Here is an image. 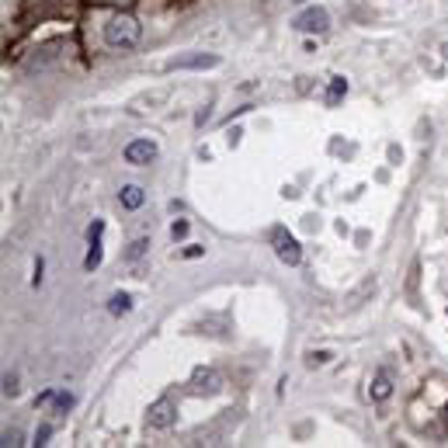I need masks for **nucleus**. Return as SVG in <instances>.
<instances>
[{"instance_id":"obj_1","label":"nucleus","mask_w":448,"mask_h":448,"mask_svg":"<svg viewBox=\"0 0 448 448\" xmlns=\"http://www.w3.org/2000/svg\"><path fill=\"white\" fill-rule=\"evenodd\" d=\"M139 38H143V24L132 14H111L108 18V24H104V46L108 49L129 52V49L139 46Z\"/></svg>"},{"instance_id":"obj_2","label":"nucleus","mask_w":448,"mask_h":448,"mask_svg":"<svg viewBox=\"0 0 448 448\" xmlns=\"http://www.w3.org/2000/svg\"><path fill=\"white\" fill-rule=\"evenodd\" d=\"M292 28L302 31V35H323L330 28V14L323 7H306V10H299L292 18Z\"/></svg>"},{"instance_id":"obj_3","label":"nucleus","mask_w":448,"mask_h":448,"mask_svg":"<svg viewBox=\"0 0 448 448\" xmlns=\"http://www.w3.org/2000/svg\"><path fill=\"white\" fill-rule=\"evenodd\" d=\"M271 244H274V254H278V261L281 265H288V268H295L299 261H302V247H299V240L288 233V230H274L271 233Z\"/></svg>"},{"instance_id":"obj_4","label":"nucleus","mask_w":448,"mask_h":448,"mask_svg":"<svg viewBox=\"0 0 448 448\" xmlns=\"http://www.w3.org/2000/svg\"><path fill=\"white\" fill-rule=\"evenodd\" d=\"M174 421H178V407H174V400H157L153 407H150V414H146V424L150 428H157V431H167V428H174Z\"/></svg>"},{"instance_id":"obj_5","label":"nucleus","mask_w":448,"mask_h":448,"mask_svg":"<svg viewBox=\"0 0 448 448\" xmlns=\"http://www.w3.org/2000/svg\"><path fill=\"white\" fill-rule=\"evenodd\" d=\"M153 160H157V143H153V139H132V143L125 146V164L146 167V164H153Z\"/></svg>"},{"instance_id":"obj_6","label":"nucleus","mask_w":448,"mask_h":448,"mask_svg":"<svg viewBox=\"0 0 448 448\" xmlns=\"http://www.w3.org/2000/svg\"><path fill=\"white\" fill-rule=\"evenodd\" d=\"M223 389V375L216 372V368H195V375H191V393H198V396H216Z\"/></svg>"},{"instance_id":"obj_7","label":"nucleus","mask_w":448,"mask_h":448,"mask_svg":"<svg viewBox=\"0 0 448 448\" xmlns=\"http://www.w3.org/2000/svg\"><path fill=\"white\" fill-rule=\"evenodd\" d=\"M219 66V56L216 52H195V56H178L167 63V70H212Z\"/></svg>"},{"instance_id":"obj_8","label":"nucleus","mask_w":448,"mask_h":448,"mask_svg":"<svg viewBox=\"0 0 448 448\" xmlns=\"http://www.w3.org/2000/svg\"><path fill=\"white\" fill-rule=\"evenodd\" d=\"M101 233H104V219H94V223H90V230H88L90 251H88V258H84V268L88 271L101 268V258H104V251H101Z\"/></svg>"},{"instance_id":"obj_9","label":"nucleus","mask_w":448,"mask_h":448,"mask_svg":"<svg viewBox=\"0 0 448 448\" xmlns=\"http://www.w3.org/2000/svg\"><path fill=\"white\" fill-rule=\"evenodd\" d=\"M368 393H372V400H379V403H382V400H389V396H393V379H389L386 372H379V375L372 379Z\"/></svg>"},{"instance_id":"obj_10","label":"nucleus","mask_w":448,"mask_h":448,"mask_svg":"<svg viewBox=\"0 0 448 448\" xmlns=\"http://www.w3.org/2000/svg\"><path fill=\"white\" fill-rule=\"evenodd\" d=\"M118 198H122V205H125V209H139V205L146 202V191H143L139 184H125V188L118 191Z\"/></svg>"},{"instance_id":"obj_11","label":"nucleus","mask_w":448,"mask_h":448,"mask_svg":"<svg viewBox=\"0 0 448 448\" xmlns=\"http://www.w3.org/2000/svg\"><path fill=\"white\" fill-rule=\"evenodd\" d=\"M132 309V295L129 292H115L111 299H108V313L111 316H122V313H129Z\"/></svg>"},{"instance_id":"obj_12","label":"nucleus","mask_w":448,"mask_h":448,"mask_svg":"<svg viewBox=\"0 0 448 448\" xmlns=\"http://www.w3.org/2000/svg\"><path fill=\"white\" fill-rule=\"evenodd\" d=\"M344 94H348V80H344V77H334L330 88H327V104H341Z\"/></svg>"},{"instance_id":"obj_13","label":"nucleus","mask_w":448,"mask_h":448,"mask_svg":"<svg viewBox=\"0 0 448 448\" xmlns=\"http://www.w3.org/2000/svg\"><path fill=\"white\" fill-rule=\"evenodd\" d=\"M52 403H56V407H52V410H56V414H66V410H70V407H74V403H77V396H74V393H66V389H59V393H56V400H52Z\"/></svg>"},{"instance_id":"obj_14","label":"nucleus","mask_w":448,"mask_h":448,"mask_svg":"<svg viewBox=\"0 0 448 448\" xmlns=\"http://www.w3.org/2000/svg\"><path fill=\"white\" fill-rule=\"evenodd\" d=\"M146 251H150V240H136V244H132V247L125 251V261H139V258H143Z\"/></svg>"},{"instance_id":"obj_15","label":"nucleus","mask_w":448,"mask_h":448,"mask_svg":"<svg viewBox=\"0 0 448 448\" xmlns=\"http://www.w3.org/2000/svg\"><path fill=\"white\" fill-rule=\"evenodd\" d=\"M188 237V223L184 219H174V226H171V240H184Z\"/></svg>"},{"instance_id":"obj_16","label":"nucleus","mask_w":448,"mask_h":448,"mask_svg":"<svg viewBox=\"0 0 448 448\" xmlns=\"http://www.w3.org/2000/svg\"><path fill=\"white\" fill-rule=\"evenodd\" d=\"M4 396H18V379L14 375H4Z\"/></svg>"},{"instance_id":"obj_17","label":"nucleus","mask_w":448,"mask_h":448,"mask_svg":"<svg viewBox=\"0 0 448 448\" xmlns=\"http://www.w3.org/2000/svg\"><path fill=\"white\" fill-rule=\"evenodd\" d=\"M49 435H52V428H49V424H42V428L35 431V442H31V445H46V442H49Z\"/></svg>"},{"instance_id":"obj_18","label":"nucleus","mask_w":448,"mask_h":448,"mask_svg":"<svg viewBox=\"0 0 448 448\" xmlns=\"http://www.w3.org/2000/svg\"><path fill=\"white\" fill-rule=\"evenodd\" d=\"M42 271H46V261H42V258H35V274H31V285H35V288L42 285Z\"/></svg>"},{"instance_id":"obj_19","label":"nucleus","mask_w":448,"mask_h":448,"mask_svg":"<svg viewBox=\"0 0 448 448\" xmlns=\"http://www.w3.org/2000/svg\"><path fill=\"white\" fill-rule=\"evenodd\" d=\"M4 445H21V431H4Z\"/></svg>"},{"instance_id":"obj_20","label":"nucleus","mask_w":448,"mask_h":448,"mask_svg":"<svg viewBox=\"0 0 448 448\" xmlns=\"http://www.w3.org/2000/svg\"><path fill=\"white\" fill-rule=\"evenodd\" d=\"M309 361H313V365H327L330 355H327V351H316V355H309Z\"/></svg>"},{"instance_id":"obj_21","label":"nucleus","mask_w":448,"mask_h":448,"mask_svg":"<svg viewBox=\"0 0 448 448\" xmlns=\"http://www.w3.org/2000/svg\"><path fill=\"white\" fill-rule=\"evenodd\" d=\"M202 254H205V247H188V251H184L188 261H191V258H202Z\"/></svg>"},{"instance_id":"obj_22","label":"nucleus","mask_w":448,"mask_h":448,"mask_svg":"<svg viewBox=\"0 0 448 448\" xmlns=\"http://www.w3.org/2000/svg\"><path fill=\"white\" fill-rule=\"evenodd\" d=\"M205 122H209V108H202V111H198V118H195V125H205Z\"/></svg>"},{"instance_id":"obj_23","label":"nucleus","mask_w":448,"mask_h":448,"mask_svg":"<svg viewBox=\"0 0 448 448\" xmlns=\"http://www.w3.org/2000/svg\"><path fill=\"white\" fill-rule=\"evenodd\" d=\"M292 4H306V0H292Z\"/></svg>"},{"instance_id":"obj_24","label":"nucleus","mask_w":448,"mask_h":448,"mask_svg":"<svg viewBox=\"0 0 448 448\" xmlns=\"http://www.w3.org/2000/svg\"><path fill=\"white\" fill-rule=\"evenodd\" d=\"M115 4H129V0H115Z\"/></svg>"}]
</instances>
